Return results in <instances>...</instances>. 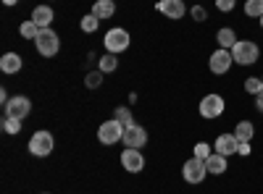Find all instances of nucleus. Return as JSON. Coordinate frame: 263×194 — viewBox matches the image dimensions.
<instances>
[{"instance_id": "1", "label": "nucleus", "mask_w": 263, "mask_h": 194, "mask_svg": "<svg viewBox=\"0 0 263 194\" xmlns=\"http://www.w3.org/2000/svg\"><path fill=\"white\" fill-rule=\"evenodd\" d=\"M34 48H37V53L42 55V58H53V55H58V50H61V37L48 27V29H40L37 32V37H34Z\"/></svg>"}, {"instance_id": "2", "label": "nucleus", "mask_w": 263, "mask_h": 194, "mask_svg": "<svg viewBox=\"0 0 263 194\" xmlns=\"http://www.w3.org/2000/svg\"><path fill=\"white\" fill-rule=\"evenodd\" d=\"M232 58H234V63H239V66H253V63L260 58V50L250 39H237V45L232 48Z\"/></svg>"}, {"instance_id": "3", "label": "nucleus", "mask_w": 263, "mask_h": 194, "mask_svg": "<svg viewBox=\"0 0 263 194\" xmlns=\"http://www.w3.org/2000/svg\"><path fill=\"white\" fill-rule=\"evenodd\" d=\"M124 128H126V126H124L119 118H111V121L100 123V128H98L100 144H116V142H121V139H124Z\"/></svg>"}, {"instance_id": "4", "label": "nucleus", "mask_w": 263, "mask_h": 194, "mask_svg": "<svg viewBox=\"0 0 263 194\" xmlns=\"http://www.w3.org/2000/svg\"><path fill=\"white\" fill-rule=\"evenodd\" d=\"M129 42H132V37H129V32H126V29H121V27L111 29V32H108V34L103 37L105 50H108V53H114V55L124 53V50L129 48Z\"/></svg>"}, {"instance_id": "5", "label": "nucleus", "mask_w": 263, "mask_h": 194, "mask_svg": "<svg viewBox=\"0 0 263 194\" xmlns=\"http://www.w3.org/2000/svg\"><path fill=\"white\" fill-rule=\"evenodd\" d=\"M224 111H227V102H224L221 95H205V97L200 100V116L208 118V121L218 118Z\"/></svg>"}, {"instance_id": "6", "label": "nucleus", "mask_w": 263, "mask_h": 194, "mask_svg": "<svg viewBox=\"0 0 263 194\" xmlns=\"http://www.w3.org/2000/svg\"><path fill=\"white\" fill-rule=\"evenodd\" d=\"M29 153L37 158H45L53 153V134L50 132H34L29 139Z\"/></svg>"}, {"instance_id": "7", "label": "nucleus", "mask_w": 263, "mask_h": 194, "mask_svg": "<svg viewBox=\"0 0 263 194\" xmlns=\"http://www.w3.org/2000/svg\"><path fill=\"white\" fill-rule=\"evenodd\" d=\"M29 113H32V102H29V97H24V95H16V97H11V100L6 102V116H8V118L24 121Z\"/></svg>"}, {"instance_id": "8", "label": "nucleus", "mask_w": 263, "mask_h": 194, "mask_svg": "<svg viewBox=\"0 0 263 194\" xmlns=\"http://www.w3.org/2000/svg\"><path fill=\"white\" fill-rule=\"evenodd\" d=\"M205 174H208V168H205V160H200V158L187 160L184 168H182V176H184L187 184H200V181H205Z\"/></svg>"}, {"instance_id": "9", "label": "nucleus", "mask_w": 263, "mask_h": 194, "mask_svg": "<svg viewBox=\"0 0 263 194\" xmlns=\"http://www.w3.org/2000/svg\"><path fill=\"white\" fill-rule=\"evenodd\" d=\"M232 63H234V58H232V50H224V48H218L213 55H211V60H208V69L213 71V74H227L229 69H232Z\"/></svg>"}, {"instance_id": "10", "label": "nucleus", "mask_w": 263, "mask_h": 194, "mask_svg": "<svg viewBox=\"0 0 263 194\" xmlns=\"http://www.w3.org/2000/svg\"><path fill=\"white\" fill-rule=\"evenodd\" d=\"M129 149H142L145 147V142H147V132L142 126H137V123H132V126H126L124 128V139H121Z\"/></svg>"}, {"instance_id": "11", "label": "nucleus", "mask_w": 263, "mask_h": 194, "mask_svg": "<svg viewBox=\"0 0 263 194\" xmlns=\"http://www.w3.org/2000/svg\"><path fill=\"white\" fill-rule=\"evenodd\" d=\"M121 165L129 170V174H140V170L145 168V158L140 149H124V155H121Z\"/></svg>"}, {"instance_id": "12", "label": "nucleus", "mask_w": 263, "mask_h": 194, "mask_svg": "<svg viewBox=\"0 0 263 194\" xmlns=\"http://www.w3.org/2000/svg\"><path fill=\"white\" fill-rule=\"evenodd\" d=\"M239 149V139L234 137V134H221L216 139V153L218 155H224V158H229V155H234Z\"/></svg>"}, {"instance_id": "13", "label": "nucleus", "mask_w": 263, "mask_h": 194, "mask_svg": "<svg viewBox=\"0 0 263 194\" xmlns=\"http://www.w3.org/2000/svg\"><path fill=\"white\" fill-rule=\"evenodd\" d=\"M158 11H161L166 18H182V16L187 13V8H184L182 0H161Z\"/></svg>"}, {"instance_id": "14", "label": "nucleus", "mask_w": 263, "mask_h": 194, "mask_svg": "<svg viewBox=\"0 0 263 194\" xmlns=\"http://www.w3.org/2000/svg\"><path fill=\"white\" fill-rule=\"evenodd\" d=\"M21 66H24V60H21V55H18V53H6L3 58H0V71L8 74V76L18 74V71H21Z\"/></svg>"}, {"instance_id": "15", "label": "nucleus", "mask_w": 263, "mask_h": 194, "mask_svg": "<svg viewBox=\"0 0 263 194\" xmlns=\"http://www.w3.org/2000/svg\"><path fill=\"white\" fill-rule=\"evenodd\" d=\"M53 16H55V13H53L48 6H37V8L32 11V21H34L40 29H48V27L53 24Z\"/></svg>"}, {"instance_id": "16", "label": "nucleus", "mask_w": 263, "mask_h": 194, "mask_svg": "<svg viewBox=\"0 0 263 194\" xmlns=\"http://www.w3.org/2000/svg\"><path fill=\"white\" fill-rule=\"evenodd\" d=\"M227 158L224 155H218V153H211L208 158H205V168H208V174H213V176H221L224 170H227Z\"/></svg>"}, {"instance_id": "17", "label": "nucleus", "mask_w": 263, "mask_h": 194, "mask_svg": "<svg viewBox=\"0 0 263 194\" xmlns=\"http://www.w3.org/2000/svg\"><path fill=\"white\" fill-rule=\"evenodd\" d=\"M92 13L98 18H111L116 13V3H114V0H98V3L92 6Z\"/></svg>"}, {"instance_id": "18", "label": "nucleus", "mask_w": 263, "mask_h": 194, "mask_svg": "<svg viewBox=\"0 0 263 194\" xmlns=\"http://www.w3.org/2000/svg\"><path fill=\"white\" fill-rule=\"evenodd\" d=\"M253 134H255V126H253L250 121H239L237 128H234V137H237L239 142H250Z\"/></svg>"}, {"instance_id": "19", "label": "nucleus", "mask_w": 263, "mask_h": 194, "mask_svg": "<svg viewBox=\"0 0 263 194\" xmlns=\"http://www.w3.org/2000/svg\"><path fill=\"white\" fill-rule=\"evenodd\" d=\"M216 39H218V45H221L224 50H232V48L237 45V34H234L232 29H218Z\"/></svg>"}, {"instance_id": "20", "label": "nucleus", "mask_w": 263, "mask_h": 194, "mask_svg": "<svg viewBox=\"0 0 263 194\" xmlns=\"http://www.w3.org/2000/svg\"><path fill=\"white\" fill-rule=\"evenodd\" d=\"M116 55L114 53H108V55H100V60H98V71H103V74H111V71H116Z\"/></svg>"}, {"instance_id": "21", "label": "nucleus", "mask_w": 263, "mask_h": 194, "mask_svg": "<svg viewBox=\"0 0 263 194\" xmlns=\"http://www.w3.org/2000/svg\"><path fill=\"white\" fill-rule=\"evenodd\" d=\"M37 32H40V27L34 24V21H32V18H29V21H24V24H21V27H18V34H21V37H24V39H32V42H34V37H37Z\"/></svg>"}, {"instance_id": "22", "label": "nucleus", "mask_w": 263, "mask_h": 194, "mask_svg": "<svg viewBox=\"0 0 263 194\" xmlns=\"http://www.w3.org/2000/svg\"><path fill=\"white\" fill-rule=\"evenodd\" d=\"M98 24H100V18H98L95 13H87V16L82 18V32L92 34V32H98Z\"/></svg>"}, {"instance_id": "23", "label": "nucleus", "mask_w": 263, "mask_h": 194, "mask_svg": "<svg viewBox=\"0 0 263 194\" xmlns=\"http://www.w3.org/2000/svg\"><path fill=\"white\" fill-rule=\"evenodd\" d=\"M245 13L253 16V18H260L263 16V0H248V3H245Z\"/></svg>"}, {"instance_id": "24", "label": "nucleus", "mask_w": 263, "mask_h": 194, "mask_svg": "<svg viewBox=\"0 0 263 194\" xmlns=\"http://www.w3.org/2000/svg\"><path fill=\"white\" fill-rule=\"evenodd\" d=\"M3 132H6V134H18V132H21V121L6 116V118H3Z\"/></svg>"}, {"instance_id": "25", "label": "nucleus", "mask_w": 263, "mask_h": 194, "mask_svg": "<svg viewBox=\"0 0 263 194\" xmlns=\"http://www.w3.org/2000/svg\"><path fill=\"white\" fill-rule=\"evenodd\" d=\"M245 92L260 95V92H263V81H260V79H248V81H245Z\"/></svg>"}, {"instance_id": "26", "label": "nucleus", "mask_w": 263, "mask_h": 194, "mask_svg": "<svg viewBox=\"0 0 263 194\" xmlns=\"http://www.w3.org/2000/svg\"><path fill=\"white\" fill-rule=\"evenodd\" d=\"M116 118L124 126H132V111H129V107H116Z\"/></svg>"}, {"instance_id": "27", "label": "nucleus", "mask_w": 263, "mask_h": 194, "mask_svg": "<svg viewBox=\"0 0 263 194\" xmlns=\"http://www.w3.org/2000/svg\"><path fill=\"white\" fill-rule=\"evenodd\" d=\"M103 71H92V74H87V79H84V84H87V87H90V90H95L98 87V84L103 81V76H100Z\"/></svg>"}, {"instance_id": "28", "label": "nucleus", "mask_w": 263, "mask_h": 194, "mask_svg": "<svg viewBox=\"0 0 263 194\" xmlns=\"http://www.w3.org/2000/svg\"><path fill=\"white\" fill-rule=\"evenodd\" d=\"M208 155H211V147H208L205 142H197V144H195V158H200V160H205Z\"/></svg>"}, {"instance_id": "29", "label": "nucleus", "mask_w": 263, "mask_h": 194, "mask_svg": "<svg viewBox=\"0 0 263 194\" xmlns=\"http://www.w3.org/2000/svg\"><path fill=\"white\" fill-rule=\"evenodd\" d=\"M234 6H237V0H216V8L221 11V13H229Z\"/></svg>"}, {"instance_id": "30", "label": "nucleus", "mask_w": 263, "mask_h": 194, "mask_svg": "<svg viewBox=\"0 0 263 194\" xmlns=\"http://www.w3.org/2000/svg\"><path fill=\"white\" fill-rule=\"evenodd\" d=\"M190 13H192V18H195V21H203V18H205V8H203V6H192V8H190Z\"/></svg>"}, {"instance_id": "31", "label": "nucleus", "mask_w": 263, "mask_h": 194, "mask_svg": "<svg viewBox=\"0 0 263 194\" xmlns=\"http://www.w3.org/2000/svg\"><path fill=\"white\" fill-rule=\"evenodd\" d=\"M237 153L248 158V155H250V142H239V149H237Z\"/></svg>"}, {"instance_id": "32", "label": "nucleus", "mask_w": 263, "mask_h": 194, "mask_svg": "<svg viewBox=\"0 0 263 194\" xmlns=\"http://www.w3.org/2000/svg\"><path fill=\"white\" fill-rule=\"evenodd\" d=\"M255 107L263 113V92H260V95H255Z\"/></svg>"}, {"instance_id": "33", "label": "nucleus", "mask_w": 263, "mask_h": 194, "mask_svg": "<svg viewBox=\"0 0 263 194\" xmlns=\"http://www.w3.org/2000/svg\"><path fill=\"white\" fill-rule=\"evenodd\" d=\"M3 3H6V6H16V3H18V0H3Z\"/></svg>"}, {"instance_id": "34", "label": "nucleus", "mask_w": 263, "mask_h": 194, "mask_svg": "<svg viewBox=\"0 0 263 194\" xmlns=\"http://www.w3.org/2000/svg\"><path fill=\"white\" fill-rule=\"evenodd\" d=\"M260 27H263V16H260Z\"/></svg>"}, {"instance_id": "35", "label": "nucleus", "mask_w": 263, "mask_h": 194, "mask_svg": "<svg viewBox=\"0 0 263 194\" xmlns=\"http://www.w3.org/2000/svg\"><path fill=\"white\" fill-rule=\"evenodd\" d=\"M260 81H263V76H260Z\"/></svg>"}]
</instances>
